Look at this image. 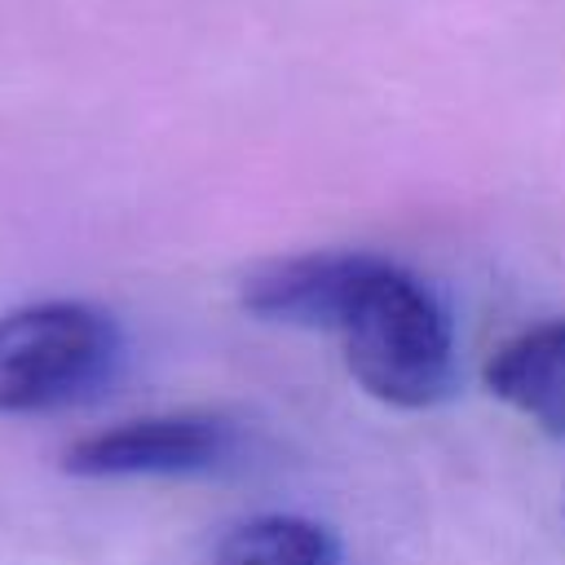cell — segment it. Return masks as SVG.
<instances>
[{"instance_id":"obj_2","label":"cell","mask_w":565,"mask_h":565,"mask_svg":"<svg viewBox=\"0 0 565 565\" xmlns=\"http://www.w3.org/2000/svg\"><path fill=\"white\" fill-rule=\"evenodd\" d=\"M124 331L88 300H35L0 313V415H44L102 397L124 366Z\"/></svg>"},{"instance_id":"obj_5","label":"cell","mask_w":565,"mask_h":565,"mask_svg":"<svg viewBox=\"0 0 565 565\" xmlns=\"http://www.w3.org/2000/svg\"><path fill=\"white\" fill-rule=\"evenodd\" d=\"M481 380L534 428L565 441V318H543L508 335L486 358Z\"/></svg>"},{"instance_id":"obj_1","label":"cell","mask_w":565,"mask_h":565,"mask_svg":"<svg viewBox=\"0 0 565 565\" xmlns=\"http://www.w3.org/2000/svg\"><path fill=\"white\" fill-rule=\"evenodd\" d=\"M349 375L397 411H428L459 388V340L446 300L406 265L375 252L335 322Z\"/></svg>"},{"instance_id":"obj_4","label":"cell","mask_w":565,"mask_h":565,"mask_svg":"<svg viewBox=\"0 0 565 565\" xmlns=\"http://www.w3.org/2000/svg\"><path fill=\"white\" fill-rule=\"evenodd\" d=\"M371 260H375V252H353V247L278 256V260H265L243 274L238 300L247 313H256L265 322L335 331V322L344 318Z\"/></svg>"},{"instance_id":"obj_3","label":"cell","mask_w":565,"mask_h":565,"mask_svg":"<svg viewBox=\"0 0 565 565\" xmlns=\"http://www.w3.org/2000/svg\"><path fill=\"white\" fill-rule=\"evenodd\" d=\"M243 424L221 411L137 415L62 450L71 477H199L238 463Z\"/></svg>"},{"instance_id":"obj_6","label":"cell","mask_w":565,"mask_h":565,"mask_svg":"<svg viewBox=\"0 0 565 565\" xmlns=\"http://www.w3.org/2000/svg\"><path fill=\"white\" fill-rule=\"evenodd\" d=\"M212 565H344V547L322 521L269 512L234 525Z\"/></svg>"}]
</instances>
